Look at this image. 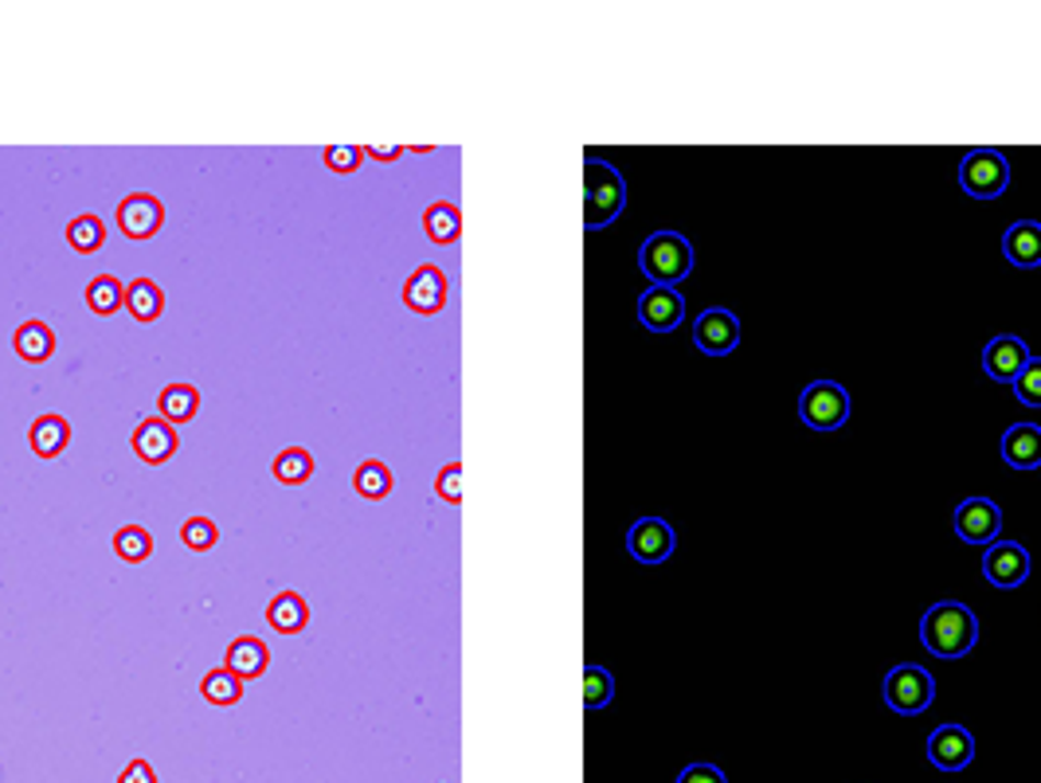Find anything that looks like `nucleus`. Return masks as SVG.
Here are the masks:
<instances>
[{"label": "nucleus", "mask_w": 1041, "mask_h": 783, "mask_svg": "<svg viewBox=\"0 0 1041 783\" xmlns=\"http://www.w3.org/2000/svg\"><path fill=\"white\" fill-rule=\"evenodd\" d=\"M920 642H925L928 655L943 658V662H955V658L971 655L978 642V619L967 604L960 600H943L932 604L920 619Z\"/></svg>", "instance_id": "f257e3e1"}, {"label": "nucleus", "mask_w": 1041, "mask_h": 783, "mask_svg": "<svg viewBox=\"0 0 1041 783\" xmlns=\"http://www.w3.org/2000/svg\"><path fill=\"white\" fill-rule=\"evenodd\" d=\"M638 270L654 287H673L693 275V244L682 232H654L638 247Z\"/></svg>", "instance_id": "f03ea898"}, {"label": "nucleus", "mask_w": 1041, "mask_h": 783, "mask_svg": "<svg viewBox=\"0 0 1041 783\" xmlns=\"http://www.w3.org/2000/svg\"><path fill=\"white\" fill-rule=\"evenodd\" d=\"M627 204V184H623L619 169L607 161H587L584 165V224L607 227Z\"/></svg>", "instance_id": "7ed1b4c3"}, {"label": "nucleus", "mask_w": 1041, "mask_h": 783, "mask_svg": "<svg viewBox=\"0 0 1041 783\" xmlns=\"http://www.w3.org/2000/svg\"><path fill=\"white\" fill-rule=\"evenodd\" d=\"M881 697H885V705H889L897 717H920V713L936 702V682L925 667L900 662V667H893L889 674H885V682H881Z\"/></svg>", "instance_id": "20e7f679"}, {"label": "nucleus", "mask_w": 1041, "mask_h": 783, "mask_svg": "<svg viewBox=\"0 0 1041 783\" xmlns=\"http://www.w3.org/2000/svg\"><path fill=\"white\" fill-rule=\"evenodd\" d=\"M799 420L810 432H838L850 420V392L838 380H815L803 388Z\"/></svg>", "instance_id": "39448f33"}, {"label": "nucleus", "mask_w": 1041, "mask_h": 783, "mask_svg": "<svg viewBox=\"0 0 1041 783\" xmlns=\"http://www.w3.org/2000/svg\"><path fill=\"white\" fill-rule=\"evenodd\" d=\"M1010 184V161L1003 149H971L960 161V189L975 200H998Z\"/></svg>", "instance_id": "423d86ee"}, {"label": "nucleus", "mask_w": 1041, "mask_h": 783, "mask_svg": "<svg viewBox=\"0 0 1041 783\" xmlns=\"http://www.w3.org/2000/svg\"><path fill=\"white\" fill-rule=\"evenodd\" d=\"M983 577L1003 592H1015L1030 580V552L1018 540H995V545H987V557H983Z\"/></svg>", "instance_id": "0eeeda50"}, {"label": "nucleus", "mask_w": 1041, "mask_h": 783, "mask_svg": "<svg viewBox=\"0 0 1041 783\" xmlns=\"http://www.w3.org/2000/svg\"><path fill=\"white\" fill-rule=\"evenodd\" d=\"M955 533L967 545H995L998 533H1003V510H998L990 497H963L955 505Z\"/></svg>", "instance_id": "6e6552de"}, {"label": "nucleus", "mask_w": 1041, "mask_h": 783, "mask_svg": "<svg viewBox=\"0 0 1041 783\" xmlns=\"http://www.w3.org/2000/svg\"><path fill=\"white\" fill-rule=\"evenodd\" d=\"M693 345H697L705 357H728V353L740 345V317L732 310H705L693 322Z\"/></svg>", "instance_id": "1a4fd4ad"}, {"label": "nucleus", "mask_w": 1041, "mask_h": 783, "mask_svg": "<svg viewBox=\"0 0 1041 783\" xmlns=\"http://www.w3.org/2000/svg\"><path fill=\"white\" fill-rule=\"evenodd\" d=\"M638 322L650 334H673L685 322V298L678 287H647L638 298Z\"/></svg>", "instance_id": "9d476101"}, {"label": "nucleus", "mask_w": 1041, "mask_h": 783, "mask_svg": "<svg viewBox=\"0 0 1041 783\" xmlns=\"http://www.w3.org/2000/svg\"><path fill=\"white\" fill-rule=\"evenodd\" d=\"M673 545H678L673 525L662 522V517H638L627 533V552L638 564H662L673 552Z\"/></svg>", "instance_id": "9b49d317"}, {"label": "nucleus", "mask_w": 1041, "mask_h": 783, "mask_svg": "<svg viewBox=\"0 0 1041 783\" xmlns=\"http://www.w3.org/2000/svg\"><path fill=\"white\" fill-rule=\"evenodd\" d=\"M447 294H450V282L447 275H443V267H435V262L415 267L404 282V302L415 314H427V317L439 314V310L447 306Z\"/></svg>", "instance_id": "f8f14e48"}, {"label": "nucleus", "mask_w": 1041, "mask_h": 783, "mask_svg": "<svg viewBox=\"0 0 1041 783\" xmlns=\"http://www.w3.org/2000/svg\"><path fill=\"white\" fill-rule=\"evenodd\" d=\"M928 760H932L940 772H963V768L975 760V737L963 725H940V729L928 737Z\"/></svg>", "instance_id": "ddd939ff"}, {"label": "nucleus", "mask_w": 1041, "mask_h": 783, "mask_svg": "<svg viewBox=\"0 0 1041 783\" xmlns=\"http://www.w3.org/2000/svg\"><path fill=\"white\" fill-rule=\"evenodd\" d=\"M1030 345L1022 342V337L1015 334H998L987 342V349H983V372H987L995 384H1015L1018 372L1026 369V360H1030Z\"/></svg>", "instance_id": "4468645a"}, {"label": "nucleus", "mask_w": 1041, "mask_h": 783, "mask_svg": "<svg viewBox=\"0 0 1041 783\" xmlns=\"http://www.w3.org/2000/svg\"><path fill=\"white\" fill-rule=\"evenodd\" d=\"M165 224V204L153 192H130L117 204V227L126 239H153Z\"/></svg>", "instance_id": "2eb2a0df"}, {"label": "nucleus", "mask_w": 1041, "mask_h": 783, "mask_svg": "<svg viewBox=\"0 0 1041 783\" xmlns=\"http://www.w3.org/2000/svg\"><path fill=\"white\" fill-rule=\"evenodd\" d=\"M177 447H180L177 427H172L169 420H161V415H149V420H142V424L134 427V455L142 462H149V467L169 462L172 455H177Z\"/></svg>", "instance_id": "dca6fc26"}, {"label": "nucleus", "mask_w": 1041, "mask_h": 783, "mask_svg": "<svg viewBox=\"0 0 1041 783\" xmlns=\"http://www.w3.org/2000/svg\"><path fill=\"white\" fill-rule=\"evenodd\" d=\"M224 667L232 670L235 678H243V682H255V678L267 674V667H270V647L259 639V635H239V639H235L232 647H227Z\"/></svg>", "instance_id": "f3484780"}, {"label": "nucleus", "mask_w": 1041, "mask_h": 783, "mask_svg": "<svg viewBox=\"0 0 1041 783\" xmlns=\"http://www.w3.org/2000/svg\"><path fill=\"white\" fill-rule=\"evenodd\" d=\"M1003 462L1015 470H1038L1041 467V427L1038 424H1015L1003 435Z\"/></svg>", "instance_id": "a211bd4d"}, {"label": "nucleus", "mask_w": 1041, "mask_h": 783, "mask_svg": "<svg viewBox=\"0 0 1041 783\" xmlns=\"http://www.w3.org/2000/svg\"><path fill=\"white\" fill-rule=\"evenodd\" d=\"M1003 255L1006 262L1030 270L1041 267V224L1038 220H1018L1003 232Z\"/></svg>", "instance_id": "6ab92c4d"}, {"label": "nucleus", "mask_w": 1041, "mask_h": 783, "mask_svg": "<svg viewBox=\"0 0 1041 783\" xmlns=\"http://www.w3.org/2000/svg\"><path fill=\"white\" fill-rule=\"evenodd\" d=\"M27 443H32V450H36L40 459H59L67 450V443H71V424H67L64 415H40V420H32V427H27Z\"/></svg>", "instance_id": "aec40b11"}, {"label": "nucleus", "mask_w": 1041, "mask_h": 783, "mask_svg": "<svg viewBox=\"0 0 1041 783\" xmlns=\"http://www.w3.org/2000/svg\"><path fill=\"white\" fill-rule=\"evenodd\" d=\"M12 349H16L20 360H27V365H44V360H52L55 353V334L47 322H24L16 325V334H12Z\"/></svg>", "instance_id": "412c9836"}, {"label": "nucleus", "mask_w": 1041, "mask_h": 783, "mask_svg": "<svg viewBox=\"0 0 1041 783\" xmlns=\"http://www.w3.org/2000/svg\"><path fill=\"white\" fill-rule=\"evenodd\" d=\"M267 623L279 630V635H298V630H305V623H310V604H305V595L279 592L267 604Z\"/></svg>", "instance_id": "4be33fe9"}, {"label": "nucleus", "mask_w": 1041, "mask_h": 783, "mask_svg": "<svg viewBox=\"0 0 1041 783\" xmlns=\"http://www.w3.org/2000/svg\"><path fill=\"white\" fill-rule=\"evenodd\" d=\"M423 232H427V239H432L435 247L455 244L458 235H462V212H458V204H450V200L427 204V212H423Z\"/></svg>", "instance_id": "5701e85b"}, {"label": "nucleus", "mask_w": 1041, "mask_h": 783, "mask_svg": "<svg viewBox=\"0 0 1041 783\" xmlns=\"http://www.w3.org/2000/svg\"><path fill=\"white\" fill-rule=\"evenodd\" d=\"M157 412L169 424H189L200 412V392L192 384H165L161 396H157Z\"/></svg>", "instance_id": "b1692460"}, {"label": "nucleus", "mask_w": 1041, "mask_h": 783, "mask_svg": "<svg viewBox=\"0 0 1041 783\" xmlns=\"http://www.w3.org/2000/svg\"><path fill=\"white\" fill-rule=\"evenodd\" d=\"M126 310L137 322H157L165 310V294L153 279H134L126 287Z\"/></svg>", "instance_id": "393cba45"}, {"label": "nucleus", "mask_w": 1041, "mask_h": 783, "mask_svg": "<svg viewBox=\"0 0 1041 783\" xmlns=\"http://www.w3.org/2000/svg\"><path fill=\"white\" fill-rule=\"evenodd\" d=\"M270 470H275V478H279L282 486H302V482H310V474H314V455L305 447H287L275 455Z\"/></svg>", "instance_id": "a878e982"}, {"label": "nucleus", "mask_w": 1041, "mask_h": 783, "mask_svg": "<svg viewBox=\"0 0 1041 783\" xmlns=\"http://www.w3.org/2000/svg\"><path fill=\"white\" fill-rule=\"evenodd\" d=\"M243 685H247L243 678H235L227 667H220L200 678V694H204L208 705H235L243 697Z\"/></svg>", "instance_id": "bb28decb"}, {"label": "nucleus", "mask_w": 1041, "mask_h": 783, "mask_svg": "<svg viewBox=\"0 0 1041 783\" xmlns=\"http://www.w3.org/2000/svg\"><path fill=\"white\" fill-rule=\"evenodd\" d=\"M67 244L79 255L102 251V244H107V224H102L94 212H82V216H75L71 224H67Z\"/></svg>", "instance_id": "cd10ccee"}, {"label": "nucleus", "mask_w": 1041, "mask_h": 783, "mask_svg": "<svg viewBox=\"0 0 1041 783\" xmlns=\"http://www.w3.org/2000/svg\"><path fill=\"white\" fill-rule=\"evenodd\" d=\"M352 490L360 497H369V502H380V497L392 494V470L380 459H365L357 467V474H352Z\"/></svg>", "instance_id": "c85d7f7f"}, {"label": "nucleus", "mask_w": 1041, "mask_h": 783, "mask_svg": "<svg viewBox=\"0 0 1041 783\" xmlns=\"http://www.w3.org/2000/svg\"><path fill=\"white\" fill-rule=\"evenodd\" d=\"M122 302H126V287H122V279H114V275H99V279H90L87 287V306L94 310V314H117L122 310Z\"/></svg>", "instance_id": "c756f323"}, {"label": "nucleus", "mask_w": 1041, "mask_h": 783, "mask_svg": "<svg viewBox=\"0 0 1041 783\" xmlns=\"http://www.w3.org/2000/svg\"><path fill=\"white\" fill-rule=\"evenodd\" d=\"M114 552L126 560V564H142L153 552V533L142 529V525H122V529L114 533Z\"/></svg>", "instance_id": "7c9ffc66"}, {"label": "nucleus", "mask_w": 1041, "mask_h": 783, "mask_svg": "<svg viewBox=\"0 0 1041 783\" xmlns=\"http://www.w3.org/2000/svg\"><path fill=\"white\" fill-rule=\"evenodd\" d=\"M180 540H184V549L208 552V549H216L220 529L212 517H184V525H180Z\"/></svg>", "instance_id": "2f4dec72"}, {"label": "nucleus", "mask_w": 1041, "mask_h": 783, "mask_svg": "<svg viewBox=\"0 0 1041 783\" xmlns=\"http://www.w3.org/2000/svg\"><path fill=\"white\" fill-rule=\"evenodd\" d=\"M615 697V678L607 674L603 667H587L584 670V705L587 709H603Z\"/></svg>", "instance_id": "473e14b6"}, {"label": "nucleus", "mask_w": 1041, "mask_h": 783, "mask_svg": "<svg viewBox=\"0 0 1041 783\" xmlns=\"http://www.w3.org/2000/svg\"><path fill=\"white\" fill-rule=\"evenodd\" d=\"M1015 396L1022 400L1026 407H1041V357L1026 360V369L1018 372L1015 380Z\"/></svg>", "instance_id": "72a5a7b5"}, {"label": "nucleus", "mask_w": 1041, "mask_h": 783, "mask_svg": "<svg viewBox=\"0 0 1041 783\" xmlns=\"http://www.w3.org/2000/svg\"><path fill=\"white\" fill-rule=\"evenodd\" d=\"M325 165L333 172H357L365 165V149L360 145H325Z\"/></svg>", "instance_id": "f704fd0d"}, {"label": "nucleus", "mask_w": 1041, "mask_h": 783, "mask_svg": "<svg viewBox=\"0 0 1041 783\" xmlns=\"http://www.w3.org/2000/svg\"><path fill=\"white\" fill-rule=\"evenodd\" d=\"M435 494L450 505L462 502V462H450V467L439 470V478H435Z\"/></svg>", "instance_id": "c9c22d12"}, {"label": "nucleus", "mask_w": 1041, "mask_h": 783, "mask_svg": "<svg viewBox=\"0 0 1041 783\" xmlns=\"http://www.w3.org/2000/svg\"><path fill=\"white\" fill-rule=\"evenodd\" d=\"M678 783H728V780L717 764H690L682 775H678Z\"/></svg>", "instance_id": "e433bc0d"}, {"label": "nucleus", "mask_w": 1041, "mask_h": 783, "mask_svg": "<svg viewBox=\"0 0 1041 783\" xmlns=\"http://www.w3.org/2000/svg\"><path fill=\"white\" fill-rule=\"evenodd\" d=\"M117 783H157V772H153L149 760H130L117 775Z\"/></svg>", "instance_id": "4c0bfd02"}, {"label": "nucleus", "mask_w": 1041, "mask_h": 783, "mask_svg": "<svg viewBox=\"0 0 1041 783\" xmlns=\"http://www.w3.org/2000/svg\"><path fill=\"white\" fill-rule=\"evenodd\" d=\"M365 157H377V161H395V157H404V145H392V149H365Z\"/></svg>", "instance_id": "58836bf2"}]
</instances>
